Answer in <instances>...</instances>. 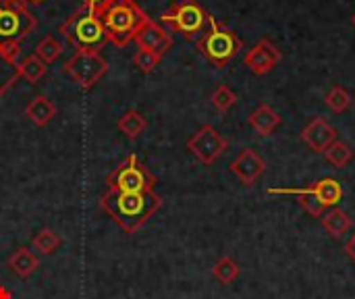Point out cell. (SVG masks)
Returning <instances> with one entry per match:
<instances>
[{"instance_id":"cell-1","label":"cell","mask_w":355,"mask_h":299,"mask_svg":"<svg viewBox=\"0 0 355 299\" xmlns=\"http://www.w3.org/2000/svg\"><path fill=\"white\" fill-rule=\"evenodd\" d=\"M162 206V200L154 191L146 194H121V191H106L98 208L106 212L125 233H137Z\"/></svg>"},{"instance_id":"cell-2","label":"cell","mask_w":355,"mask_h":299,"mask_svg":"<svg viewBox=\"0 0 355 299\" xmlns=\"http://www.w3.org/2000/svg\"><path fill=\"white\" fill-rule=\"evenodd\" d=\"M96 12L106 27L108 42L116 48H125L135 42L137 31L150 21L148 12L135 0H108Z\"/></svg>"},{"instance_id":"cell-3","label":"cell","mask_w":355,"mask_h":299,"mask_svg":"<svg viewBox=\"0 0 355 299\" xmlns=\"http://www.w3.org/2000/svg\"><path fill=\"white\" fill-rule=\"evenodd\" d=\"M37 27L23 0H0V48L12 58L21 54V42Z\"/></svg>"},{"instance_id":"cell-4","label":"cell","mask_w":355,"mask_h":299,"mask_svg":"<svg viewBox=\"0 0 355 299\" xmlns=\"http://www.w3.org/2000/svg\"><path fill=\"white\" fill-rule=\"evenodd\" d=\"M58 33L71 46H75V50H100L104 44H108V33L102 19L87 6H79L71 17H67L58 25Z\"/></svg>"},{"instance_id":"cell-5","label":"cell","mask_w":355,"mask_h":299,"mask_svg":"<svg viewBox=\"0 0 355 299\" xmlns=\"http://www.w3.org/2000/svg\"><path fill=\"white\" fill-rule=\"evenodd\" d=\"M210 15L200 6L198 0H175L158 19L168 31L181 33L187 42L198 40L208 29Z\"/></svg>"},{"instance_id":"cell-6","label":"cell","mask_w":355,"mask_h":299,"mask_svg":"<svg viewBox=\"0 0 355 299\" xmlns=\"http://www.w3.org/2000/svg\"><path fill=\"white\" fill-rule=\"evenodd\" d=\"M198 50L214 65V67H225L227 62H231L237 52L241 50V40L239 35L218 23L212 15H210V21H208V29L198 37Z\"/></svg>"},{"instance_id":"cell-7","label":"cell","mask_w":355,"mask_h":299,"mask_svg":"<svg viewBox=\"0 0 355 299\" xmlns=\"http://www.w3.org/2000/svg\"><path fill=\"white\" fill-rule=\"evenodd\" d=\"M106 185L110 191L146 194V191H154L156 177L135 154H129L121 164H116L110 171V175L106 177Z\"/></svg>"},{"instance_id":"cell-8","label":"cell","mask_w":355,"mask_h":299,"mask_svg":"<svg viewBox=\"0 0 355 299\" xmlns=\"http://www.w3.org/2000/svg\"><path fill=\"white\" fill-rule=\"evenodd\" d=\"M62 73L71 77L77 87H81L83 92H89L108 73V60L102 56L100 50L81 48V50H75L73 56L64 62Z\"/></svg>"},{"instance_id":"cell-9","label":"cell","mask_w":355,"mask_h":299,"mask_svg":"<svg viewBox=\"0 0 355 299\" xmlns=\"http://www.w3.org/2000/svg\"><path fill=\"white\" fill-rule=\"evenodd\" d=\"M229 148V142L212 127V125H204L200 127L189 139H187V150L206 166L214 164L225 150Z\"/></svg>"},{"instance_id":"cell-10","label":"cell","mask_w":355,"mask_h":299,"mask_svg":"<svg viewBox=\"0 0 355 299\" xmlns=\"http://www.w3.org/2000/svg\"><path fill=\"white\" fill-rule=\"evenodd\" d=\"M229 169H231V173L243 183V185H254L264 173H266V162H264V158L256 152V150H252V148H245V150H241L235 158H233V162L229 164Z\"/></svg>"},{"instance_id":"cell-11","label":"cell","mask_w":355,"mask_h":299,"mask_svg":"<svg viewBox=\"0 0 355 299\" xmlns=\"http://www.w3.org/2000/svg\"><path fill=\"white\" fill-rule=\"evenodd\" d=\"M281 58H283L281 50H279L270 40H260L252 50L245 52L243 62H245V67H248L252 73H256V75H266V73H270V71L281 62Z\"/></svg>"},{"instance_id":"cell-12","label":"cell","mask_w":355,"mask_h":299,"mask_svg":"<svg viewBox=\"0 0 355 299\" xmlns=\"http://www.w3.org/2000/svg\"><path fill=\"white\" fill-rule=\"evenodd\" d=\"M135 44L139 48H148L152 52H156L158 56H164L171 48H173V31H168L164 25H160L158 21L150 19L135 35Z\"/></svg>"},{"instance_id":"cell-13","label":"cell","mask_w":355,"mask_h":299,"mask_svg":"<svg viewBox=\"0 0 355 299\" xmlns=\"http://www.w3.org/2000/svg\"><path fill=\"white\" fill-rule=\"evenodd\" d=\"M302 142L316 154H324V150L337 142V129L322 117L314 119L308 127L302 131Z\"/></svg>"},{"instance_id":"cell-14","label":"cell","mask_w":355,"mask_h":299,"mask_svg":"<svg viewBox=\"0 0 355 299\" xmlns=\"http://www.w3.org/2000/svg\"><path fill=\"white\" fill-rule=\"evenodd\" d=\"M283 123L281 114L277 110H272L268 104H260L252 114H250V127L262 135V137H268L277 131V127Z\"/></svg>"},{"instance_id":"cell-15","label":"cell","mask_w":355,"mask_h":299,"mask_svg":"<svg viewBox=\"0 0 355 299\" xmlns=\"http://www.w3.org/2000/svg\"><path fill=\"white\" fill-rule=\"evenodd\" d=\"M6 266H8V271H10L15 277H19V279H29V277L37 271L40 260H37V256H35L29 248H19V250H15V252L8 256Z\"/></svg>"},{"instance_id":"cell-16","label":"cell","mask_w":355,"mask_h":299,"mask_svg":"<svg viewBox=\"0 0 355 299\" xmlns=\"http://www.w3.org/2000/svg\"><path fill=\"white\" fill-rule=\"evenodd\" d=\"M25 117L29 119V123H33L35 127H46L54 117H56V104L48 98V96H35L27 106H25Z\"/></svg>"},{"instance_id":"cell-17","label":"cell","mask_w":355,"mask_h":299,"mask_svg":"<svg viewBox=\"0 0 355 299\" xmlns=\"http://www.w3.org/2000/svg\"><path fill=\"white\" fill-rule=\"evenodd\" d=\"M308 189H310L327 208H335V206L343 200V187H341V183H339L337 179H331V177L316 181V183L310 185Z\"/></svg>"},{"instance_id":"cell-18","label":"cell","mask_w":355,"mask_h":299,"mask_svg":"<svg viewBox=\"0 0 355 299\" xmlns=\"http://www.w3.org/2000/svg\"><path fill=\"white\" fill-rule=\"evenodd\" d=\"M322 227L335 237V239H341L352 227H354V221L352 216L341 210V208H331L327 214H322Z\"/></svg>"},{"instance_id":"cell-19","label":"cell","mask_w":355,"mask_h":299,"mask_svg":"<svg viewBox=\"0 0 355 299\" xmlns=\"http://www.w3.org/2000/svg\"><path fill=\"white\" fill-rule=\"evenodd\" d=\"M116 127H119V131L127 139H137L148 129V121H146V117L139 110H127L116 121Z\"/></svg>"},{"instance_id":"cell-20","label":"cell","mask_w":355,"mask_h":299,"mask_svg":"<svg viewBox=\"0 0 355 299\" xmlns=\"http://www.w3.org/2000/svg\"><path fill=\"white\" fill-rule=\"evenodd\" d=\"M17 79H21V75H19V60L12 58L8 52H4L0 48V98L17 83Z\"/></svg>"},{"instance_id":"cell-21","label":"cell","mask_w":355,"mask_h":299,"mask_svg":"<svg viewBox=\"0 0 355 299\" xmlns=\"http://www.w3.org/2000/svg\"><path fill=\"white\" fill-rule=\"evenodd\" d=\"M33 54H35L46 67H48V65H54V62L60 58V54H62V44L56 40L54 33H46V35L37 42Z\"/></svg>"},{"instance_id":"cell-22","label":"cell","mask_w":355,"mask_h":299,"mask_svg":"<svg viewBox=\"0 0 355 299\" xmlns=\"http://www.w3.org/2000/svg\"><path fill=\"white\" fill-rule=\"evenodd\" d=\"M60 244H62V237H60L56 231H52V229H42V231H37V233L31 237L33 250H37L42 256L54 254V252L60 248Z\"/></svg>"},{"instance_id":"cell-23","label":"cell","mask_w":355,"mask_h":299,"mask_svg":"<svg viewBox=\"0 0 355 299\" xmlns=\"http://www.w3.org/2000/svg\"><path fill=\"white\" fill-rule=\"evenodd\" d=\"M46 69L48 67L35 54H29L23 60H19V75H21V79H25L29 83H37L46 75Z\"/></svg>"},{"instance_id":"cell-24","label":"cell","mask_w":355,"mask_h":299,"mask_svg":"<svg viewBox=\"0 0 355 299\" xmlns=\"http://www.w3.org/2000/svg\"><path fill=\"white\" fill-rule=\"evenodd\" d=\"M212 277H214L220 285H231V283L239 277V264H237L233 258L225 256V258H220V260L212 266Z\"/></svg>"},{"instance_id":"cell-25","label":"cell","mask_w":355,"mask_h":299,"mask_svg":"<svg viewBox=\"0 0 355 299\" xmlns=\"http://www.w3.org/2000/svg\"><path fill=\"white\" fill-rule=\"evenodd\" d=\"M324 158L333 164V166H337V169H343V166H347L352 160H354V152H352V148L347 146V144H343V142H333L327 150H324Z\"/></svg>"},{"instance_id":"cell-26","label":"cell","mask_w":355,"mask_h":299,"mask_svg":"<svg viewBox=\"0 0 355 299\" xmlns=\"http://www.w3.org/2000/svg\"><path fill=\"white\" fill-rule=\"evenodd\" d=\"M210 100H212V106H214L218 112H227V110H231V108L235 106L237 94H235L229 85H218V87L212 92Z\"/></svg>"},{"instance_id":"cell-27","label":"cell","mask_w":355,"mask_h":299,"mask_svg":"<svg viewBox=\"0 0 355 299\" xmlns=\"http://www.w3.org/2000/svg\"><path fill=\"white\" fill-rule=\"evenodd\" d=\"M160 60H162V56H158L156 52H152V50H148V48H139V46H137V50H135V54H133V65H135L141 73H152V71H156V67L160 65Z\"/></svg>"},{"instance_id":"cell-28","label":"cell","mask_w":355,"mask_h":299,"mask_svg":"<svg viewBox=\"0 0 355 299\" xmlns=\"http://www.w3.org/2000/svg\"><path fill=\"white\" fill-rule=\"evenodd\" d=\"M327 104H329V108L333 110V112H345L347 108H349V104H352V96H349V92L345 89V87H341V85H335V87H331V92L327 94Z\"/></svg>"},{"instance_id":"cell-29","label":"cell","mask_w":355,"mask_h":299,"mask_svg":"<svg viewBox=\"0 0 355 299\" xmlns=\"http://www.w3.org/2000/svg\"><path fill=\"white\" fill-rule=\"evenodd\" d=\"M108 0H81V6H87V8H92V10H98L102 4H106Z\"/></svg>"},{"instance_id":"cell-30","label":"cell","mask_w":355,"mask_h":299,"mask_svg":"<svg viewBox=\"0 0 355 299\" xmlns=\"http://www.w3.org/2000/svg\"><path fill=\"white\" fill-rule=\"evenodd\" d=\"M345 252H347V256L355 262V235H352V239L345 244Z\"/></svg>"},{"instance_id":"cell-31","label":"cell","mask_w":355,"mask_h":299,"mask_svg":"<svg viewBox=\"0 0 355 299\" xmlns=\"http://www.w3.org/2000/svg\"><path fill=\"white\" fill-rule=\"evenodd\" d=\"M0 299H12L10 291L6 287H2V285H0Z\"/></svg>"},{"instance_id":"cell-32","label":"cell","mask_w":355,"mask_h":299,"mask_svg":"<svg viewBox=\"0 0 355 299\" xmlns=\"http://www.w3.org/2000/svg\"><path fill=\"white\" fill-rule=\"evenodd\" d=\"M23 2H25V4L29 6V4H44L46 0H23Z\"/></svg>"},{"instance_id":"cell-33","label":"cell","mask_w":355,"mask_h":299,"mask_svg":"<svg viewBox=\"0 0 355 299\" xmlns=\"http://www.w3.org/2000/svg\"><path fill=\"white\" fill-rule=\"evenodd\" d=\"M352 23H354V27H355V15H354V17H352Z\"/></svg>"}]
</instances>
